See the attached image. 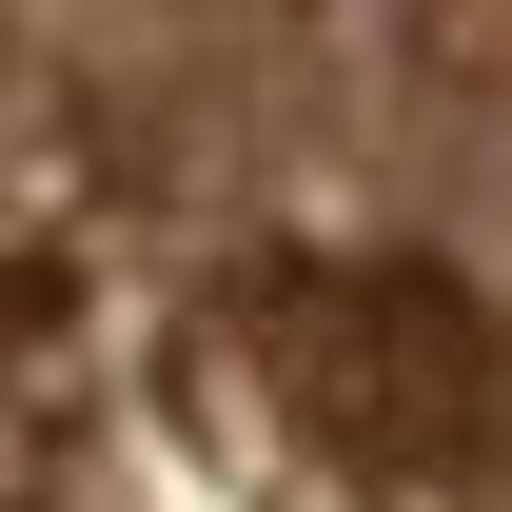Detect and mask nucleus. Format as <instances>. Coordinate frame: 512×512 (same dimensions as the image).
Instances as JSON below:
<instances>
[{"label": "nucleus", "mask_w": 512, "mask_h": 512, "mask_svg": "<svg viewBox=\"0 0 512 512\" xmlns=\"http://www.w3.org/2000/svg\"><path fill=\"white\" fill-rule=\"evenodd\" d=\"M0 512H512V0H0Z\"/></svg>", "instance_id": "f257e3e1"}]
</instances>
